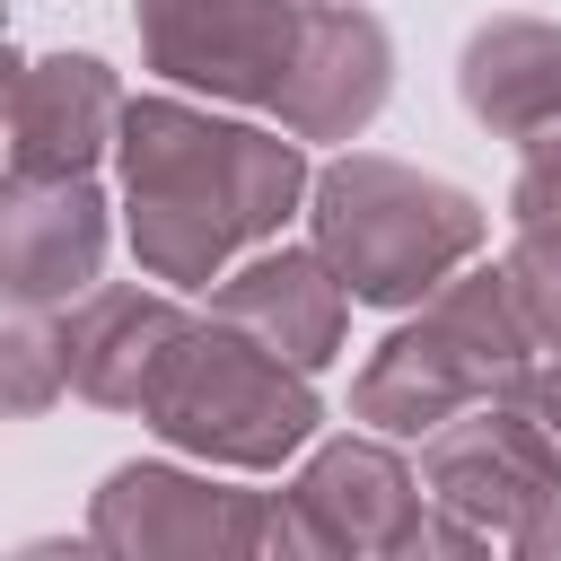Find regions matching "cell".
I'll list each match as a JSON object with an SVG mask.
<instances>
[{
    "label": "cell",
    "instance_id": "9",
    "mask_svg": "<svg viewBox=\"0 0 561 561\" xmlns=\"http://www.w3.org/2000/svg\"><path fill=\"white\" fill-rule=\"evenodd\" d=\"M88 543L96 552H254V543H272V500L219 491L175 465H123L96 491Z\"/></svg>",
    "mask_w": 561,
    "mask_h": 561
},
{
    "label": "cell",
    "instance_id": "4",
    "mask_svg": "<svg viewBox=\"0 0 561 561\" xmlns=\"http://www.w3.org/2000/svg\"><path fill=\"white\" fill-rule=\"evenodd\" d=\"M140 421L184 447V456H210V465H280L316 438L324 403L307 386V368L272 359L263 342H245L237 324H184L158 359V377L140 386Z\"/></svg>",
    "mask_w": 561,
    "mask_h": 561
},
{
    "label": "cell",
    "instance_id": "10",
    "mask_svg": "<svg viewBox=\"0 0 561 561\" xmlns=\"http://www.w3.org/2000/svg\"><path fill=\"white\" fill-rule=\"evenodd\" d=\"M105 272V193L88 175H0V298L70 307Z\"/></svg>",
    "mask_w": 561,
    "mask_h": 561
},
{
    "label": "cell",
    "instance_id": "11",
    "mask_svg": "<svg viewBox=\"0 0 561 561\" xmlns=\"http://www.w3.org/2000/svg\"><path fill=\"white\" fill-rule=\"evenodd\" d=\"M123 123V88L96 53H44V61H18L9 70V96H0V149L9 167L26 175H88L96 149L114 140Z\"/></svg>",
    "mask_w": 561,
    "mask_h": 561
},
{
    "label": "cell",
    "instance_id": "19",
    "mask_svg": "<svg viewBox=\"0 0 561 561\" xmlns=\"http://www.w3.org/2000/svg\"><path fill=\"white\" fill-rule=\"evenodd\" d=\"M508 543H517V552H561V517H526Z\"/></svg>",
    "mask_w": 561,
    "mask_h": 561
},
{
    "label": "cell",
    "instance_id": "18",
    "mask_svg": "<svg viewBox=\"0 0 561 561\" xmlns=\"http://www.w3.org/2000/svg\"><path fill=\"white\" fill-rule=\"evenodd\" d=\"M500 394H508V403L526 412V430H535V438H543V456L561 465V359H543V368L526 359V368H517V377H508Z\"/></svg>",
    "mask_w": 561,
    "mask_h": 561
},
{
    "label": "cell",
    "instance_id": "16",
    "mask_svg": "<svg viewBox=\"0 0 561 561\" xmlns=\"http://www.w3.org/2000/svg\"><path fill=\"white\" fill-rule=\"evenodd\" d=\"M500 272H508V298H517L526 333L561 351V228H552V219H543V228H517V245H508Z\"/></svg>",
    "mask_w": 561,
    "mask_h": 561
},
{
    "label": "cell",
    "instance_id": "8",
    "mask_svg": "<svg viewBox=\"0 0 561 561\" xmlns=\"http://www.w3.org/2000/svg\"><path fill=\"white\" fill-rule=\"evenodd\" d=\"M394 88V44L359 0H307L289 70L272 88V114L289 140H351Z\"/></svg>",
    "mask_w": 561,
    "mask_h": 561
},
{
    "label": "cell",
    "instance_id": "13",
    "mask_svg": "<svg viewBox=\"0 0 561 561\" xmlns=\"http://www.w3.org/2000/svg\"><path fill=\"white\" fill-rule=\"evenodd\" d=\"M193 316L158 289H131V280H96L79 289V316L61 324V359H70V386L88 403H114V412H140V386L158 377L167 342L184 333Z\"/></svg>",
    "mask_w": 561,
    "mask_h": 561
},
{
    "label": "cell",
    "instance_id": "6",
    "mask_svg": "<svg viewBox=\"0 0 561 561\" xmlns=\"http://www.w3.org/2000/svg\"><path fill=\"white\" fill-rule=\"evenodd\" d=\"M430 500L482 535H517L526 517H543L561 500V465L543 456V438L526 430V412L508 394L465 403L456 421L430 430Z\"/></svg>",
    "mask_w": 561,
    "mask_h": 561
},
{
    "label": "cell",
    "instance_id": "12",
    "mask_svg": "<svg viewBox=\"0 0 561 561\" xmlns=\"http://www.w3.org/2000/svg\"><path fill=\"white\" fill-rule=\"evenodd\" d=\"M342 316H351V289L316 245H263L245 272L219 280V324H237L289 368H324L342 351Z\"/></svg>",
    "mask_w": 561,
    "mask_h": 561
},
{
    "label": "cell",
    "instance_id": "17",
    "mask_svg": "<svg viewBox=\"0 0 561 561\" xmlns=\"http://www.w3.org/2000/svg\"><path fill=\"white\" fill-rule=\"evenodd\" d=\"M508 219L517 228H561V123H543L526 140V167H517V193H508Z\"/></svg>",
    "mask_w": 561,
    "mask_h": 561
},
{
    "label": "cell",
    "instance_id": "20",
    "mask_svg": "<svg viewBox=\"0 0 561 561\" xmlns=\"http://www.w3.org/2000/svg\"><path fill=\"white\" fill-rule=\"evenodd\" d=\"M9 70H18V61H9V44H0V96H9Z\"/></svg>",
    "mask_w": 561,
    "mask_h": 561
},
{
    "label": "cell",
    "instance_id": "7",
    "mask_svg": "<svg viewBox=\"0 0 561 561\" xmlns=\"http://www.w3.org/2000/svg\"><path fill=\"white\" fill-rule=\"evenodd\" d=\"M412 508H421V491L394 447L333 438L307 456L289 500H272V552H394Z\"/></svg>",
    "mask_w": 561,
    "mask_h": 561
},
{
    "label": "cell",
    "instance_id": "15",
    "mask_svg": "<svg viewBox=\"0 0 561 561\" xmlns=\"http://www.w3.org/2000/svg\"><path fill=\"white\" fill-rule=\"evenodd\" d=\"M61 386H70L61 324H53L44 307H26V298H0V421L44 412Z\"/></svg>",
    "mask_w": 561,
    "mask_h": 561
},
{
    "label": "cell",
    "instance_id": "14",
    "mask_svg": "<svg viewBox=\"0 0 561 561\" xmlns=\"http://www.w3.org/2000/svg\"><path fill=\"white\" fill-rule=\"evenodd\" d=\"M465 114L500 140H535L543 123H561V26L543 18H491L465 44Z\"/></svg>",
    "mask_w": 561,
    "mask_h": 561
},
{
    "label": "cell",
    "instance_id": "3",
    "mask_svg": "<svg viewBox=\"0 0 561 561\" xmlns=\"http://www.w3.org/2000/svg\"><path fill=\"white\" fill-rule=\"evenodd\" d=\"M526 351H535V333L508 298V272H465L456 263L421 298V324L377 342V359L351 386V412L386 438H430L465 403H491L526 368Z\"/></svg>",
    "mask_w": 561,
    "mask_h": 561
},
{
    "label": "cell",
    "instance_id": "1",
    "mask_svg": "<svg viewBox=\"0 0 561 561\" xmlns=\"http://www.w3.org/2000/svg\"><path fill=\"white\" fill-rule=\"evenodd\" d=\"M123 149V202H131V254L149 280L202 289L228 254L280 237V219L307 193V158L280 131L219 123L175 96H140L114 123Z\"/></svg>",
    "mask_w": 561,
    "mask_h": 561
},
{
    "label": "cell",
    "instance_id": "5",
    "mask_svg": "<svg viewBox=\"0 0 561 561\" xmlns=\"http://www.w3.org/2000/svg\"><path fill=\"white\" fill-rule=\"evenodd\" d=\"M307 0H131L149 70L175 88H210L228 105H272Z\"/></svg>",
    "mask_w": 561,
    "mask_h": 561
},
{
    "label": "cell",
    "instance_id": "2",
    "mask_svg": "<svg viewBox=\"0 0 561 561\" xmlns=\"http://www.w3.org/2000/svg\"><path fill=\"white\" fill-rule=\"evenodd\" d=\"M307 219H316V254L333 263V280L359 298V307H421L456 263L482 254V202L421 175V167H394V158H333L324 175H307Z\"/></svg>",
    "mask_w": 561,
    "mask_h": 561
}]
</instances>
